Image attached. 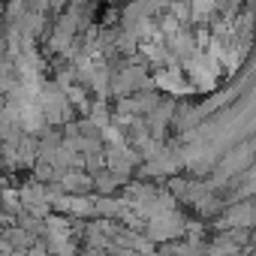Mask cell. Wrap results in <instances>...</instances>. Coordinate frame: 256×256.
<instances>
[{
    "instance_id": "1",
    "label": "cell",
    "mask_w": 256,
    "mask_h": 256,
    "mask_svg": "<svg viewBox=\"0 0 256 256\" xmlns=\"http://www.w3.org/2000/svg\"><path fill=\"white\" fill-rule=\"evenodd\" d=\"M139 58L160 90L205 96L238 72L241 36L214 0H169L148 16Z\"/></svg>"
}]
</instances>
